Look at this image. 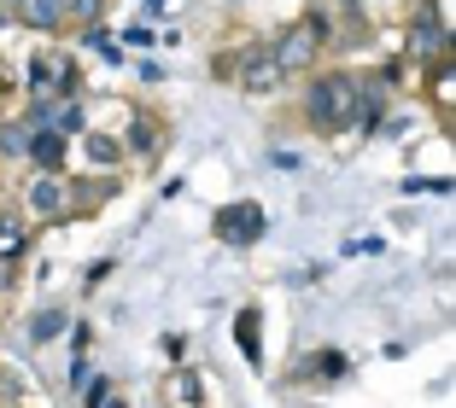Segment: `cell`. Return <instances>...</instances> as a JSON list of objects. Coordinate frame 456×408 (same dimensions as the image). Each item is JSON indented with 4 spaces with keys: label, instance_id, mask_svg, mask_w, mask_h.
Here are the masks:
<instances>
[{
    "label": "cell",
    "instance_id": "1",
    "mask_svg": "<svg viewBox=\"0 0 456 408\" xmlns=\"http://www.w3.org/2000/svg\"><path fill=\"white\" fill-rule=\"evenodd\" d=\"M305 117H310V129H322V134H339L346 123H357V76L351 70L316 76L305 93Z\"/></svg>",
    "mask_w": 456,
    "mask_h": 408
},
{
    "label": "cell",
    "instance_id": "2",
    "mask_svg": "<svg viewBox=\"0 0 456 408\" xmlns=\"http://www.w3.org/2000/svg\"><path fill=\"white\" fill-rule=\"evenodd\" d=\"M29 100L36 106H59V100H77V65L53 47H41L29 59Z\"/></svg>",
    "mask_w": 456,
    "mask_h": 408
},
{
    "label": "cell",
    "instance_id": "3",
    "mask_svg": "<svg viewBox=\"0 0 456 408\" xmlns=\"http://www.w3.org/2000/svg\"><path fill=\"white\" fill-rule=\"evenodd\" d=\"M240 82H246V93H257V100H264V93H275V88L287 82V70L275 65V53H269V47H246Z\"/></svg>",
    "mask_w": 456,
    "mask_h": 408
},
{
    "label": "cell",
    "instance_id": "4",
    "mask_svg": "<svg viewBox=\"0 0 456 408\" xmlns=\"http://www.w3.org/2000/svg\"><path fill=\"white\" fill-rule=\"evenodd\" d=\"M257 234H264V211H257V204H228V211H216V239H223V245H252Z\"/></svg>",
    "mask_w": 456,
    "mask_h": 408
},
{
    "label": "cell",
    "instance_id": "5",
    "mask_svg": "<svg viewBox=\"0 0 456 408\" xmlns=\"http://www.w3.org/2000/svg\"><path fill=\"white\" fill-rule=\"evenodd\" d=\"M410 29H416V36H410V53H416L421 65H428L433 53H444V18H439V12H421Z\"/></svg>",
    "mask_w": 456,
    "mask_h": 408
},
{
    "label": "cell",
    "instance_id": "6",
    "mask_svg": "<svg viewBox=\"0 0 456 408\" xmlns=\"http://www.w3.org/2000/svg\"><path fill=\"white\" fill-rule=\"evenodd\" d=\"M65 327H70V309H59V303H47V309H41V316L29 321V339H36V344H53V339H59Z\"/></svg>",
    "mask_w": 456,
    "mask_h": 408
},
{
    "label": "cell",
    "instance_id": "7",
    "mask_svg": "<svg viewBox=\"0 0 456 408\" xmlns=\"http://www.w3.org/2000/svg\"><path fill=\"white\" fill-rule=\"evenodd\" d=\"M234 339H240L246 362H264V327H257V309H246V316H240V327H234Z\"/></svg>",
    "mask_w": 456,
    "mask_h": 408
},
{
    "label": "cell",
    "instance_id": "8",
    "mask_svg": "<svg viewBox=\"0 0 456 408\" xmlns=\"http://www.w3.org/2000/svg\"><path fill=\"white\" fill-rule=\"evenodd\" d=\"M88 408H129V403H123V391L111 380H100L94 391H88Z\"/></svg>",
    "mask_w": 456,
    "mask_h": 408
},
{
    "label": "cell",
    "instance_id": "9",
    "mask_svg": "<svg viewBox=\"0 0 456 408\" xmlns=\"http://www.w3.org/2000/svg\"><path fill=\"white\" fill-rule=\"evenodd\" d=\"M6 408H29V403H6Z\"/></svg>",
    "mask_w": 456,
    "mask_h": 408
},
{
    "label": "cell",
    "instance_id": "10",
    "mask_svg": "<svg viewBox=\"0 0 456 408\" xmlns=\"http://www.w3.org/2000/svg\"><path fill=\"white\" fill-rule=\"evenodd\" d=\"M6 6H18V0H6Z\"/></svg>",
    "mask_w": 456,
    "mask_h": 408
}]
</instances>
